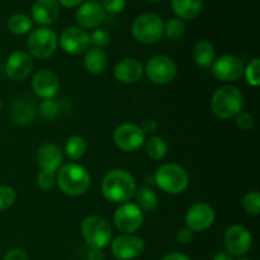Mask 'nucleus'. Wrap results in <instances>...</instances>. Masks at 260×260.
Instances as JSON below:
<instances>
[{
	"label": "nucleus",
	"instance_id": "nucleus-1",
	"mask_svg": "<svg viewBox=\"0 0 260 260\" xmlns=\"http://www.w3.org/2000/svg\"><path fill=\"white\" fill-rule=\"evenodd\" d=\"M136 180L131 173L124 169H113L104 175L102 180V193L112 203L128 202L136 192Z\"/></svg>",
	"mask_w": 260,
	"mask_h": 260
},
{
	"label": "nucleus",
	"instance_id": "nucleus-2",
	"mask_svg": "<svg viewBox=\"0 0 260 260\" xmlns=\"http://www.w3.org/2000/svg\"><path fill=\"white\" fill-rule=\"evenodd\" d=\"M56 182L63 194L78 197L88 192L90 188L91 178L83 165L69 162L58 169Z\"/></svg>",
	"mask_w": 260,
	"mask_h": 260
},
{
	"label": "nucleus",
	"instance_id": "nucleus-3",
	"mask_svg": "<svg viewBox=\"0 0 260 260\" xmlns=\"http://www.w3.org/2000/svg\"><path fill=\"white\" fill-rule=\"evenodd\" d=\"M244 108V95L236 86L222 85L213 93L211 109L220 119L235 118Z\"/></svg>",
	"mask_w": 260,
	"mask_h": 260
},
{
	"label": "nucleus",
	"instance_id": "nucleus-4",
	"mask_svg": "<svg viewBox=\"0 0 260 260\" xmlns=\"http://www.w3.org/2000/svg\"><path fill=\"white\" fill-rule=\"evenodd\" d=\"M155 183L168 194H180L189 185V174L179 164L167 162L155 172Z\"/></svg>",
	"mask_w": 260,
	"mask_h": 260
},
{
	"label": "nucleus",
	"instance_id": "nucleus-5",
	"mask_svg": "<svg viewBox=\"0 0 260 260\" xmlns=\"http://www.w3.org/2000/svg\"><path fill=\"white\" fill-rule=\"evenodd\" d=\"M81 235L90 249L103 250L111 244L113 231L106 218L101 216H88L81 223Z\"/></svg>",
	"mask_w": 260,
	"mask_h": 260
},
{
	"label": "nucleus",
	"instance_id": "nucleus-6",
	"mask_svg": "<svg viewBox=\"0 0 260 260\" xmlns=\"http://www.w3.org/2000/svg\"><path fill=\"white\" fill-rule=\"evenodd\" d=\"M132 36L144 45L157 42L164 36V20L155 13H144L135 18L131 27Z\"/></svg>",
	"mask_w": 260,
	"mask_h": 260
},
{
	"label": "nucleus",
	"instance_id": "nucleus-7",
	"mask_svg": "<svg viewBox=\"0 0 260 260\" xmlns=\"http://www.w3.org/2000/svg\"><path fill=\"white\" fill-rule=\"evenodd\" d=\"M58 46V38L55 30L48 27H40L29 33L27 40V47L32 57L45 60L56 52Z\"/></svg>",
	"mask_w": 260,
	"mask_h": 260
},
{
	"label": "nucleus",
	"instance_id": "nucleus-8",
	"mask_svg": "<svg viewBox=\"0 0 260 260\" xmlns=\"http://www.w3.org/2000/svg\"><path fill=\"white\" fill-rule=\"evenodd\" d=\"M150 81L159 85L172 83L178 73L174 61L167 55H155L147 61L144 69Z\"/></svg>",
	"mask_w": 260,
	"mask_h": 260
},
{
	"label": "nucleus",
	"instance_id": "nucleus-9",
	"mask_svg": "<svg viewBox=\"0 0 260 260\" xmlns=\"http://www.w3.org/2000/svg\"><path fill=\"white\" fill-rule=\"evenodd\" d=\"M113 221L119 233L135 234L144 223V212L135 203H122L114 211Z\"/></svg>",
	"mask_w": 260,
	"mask_h": 260
},
{
	"label": "nucleus",
	"instance_id": "nucleus-10",
	"mask_svg": "<svg viewBox=\"0 0 260 260\" xmlns=\"http://www.w3.org/2000/svg\"><path fill=\"white\" fill-rule=\"evenodd\" d=\"M146 140V135L141 127L135 123H122L114 129L113 141L119 150L124 152H135L141 149Z\"/></svg>",
	"mask_w": 260,
	"mask_h": 260
},
{
	"label": "nucleus",
	"instance_id": "nucleus-11",
	"mask_svg": "<svg viewBox=\"0 0 260 260\" xmlns=\"http://www.w3.org/2000/svg\"><path fill=\"white\" fill-rule=\"evenodd\" d=\"M244 62L235 55H222L211 65L213 76L223 83H234L244 75Z\"/></svg>",
	"mask_w": 260,
	"mask_h": 260
},
{
	"label": "nucleus",
	"instance_id": "nucleus-12",
	"mask_svg": "<svg viewBox=\"0 0 260 260\" xmlns=\"http://www.w3.org/2000/svg\"><path fill=\"white\" fill-rule=\"evenodd\" d=\"M145 250V243L135 234H122L111 241V251L118 260H134Z\"/></svg>",
	"mask_w": 260,
	"mask_h": 260
},
{
	"label": "nucleus",
	"instance_id": "nucleus-13",
	"mask_svg": "<svg viewBox=\"0 0 260 260\" xmlns=\"http://www.w3.org/2000/svg\"><path fill=\"white\" fill-rule=\"evenodd\" d=\"M216 220L215 210L208 203L198 202L188 208L185 213V228L192 233H202L210 229Z\"/></svg>",
	"mask_w": 260,
	"mask_h": 260
},
{
	"label": "nucleus",
	"instance_id": "nucleus-14",
	"mask_svg": "<svg viewBox=\"0 0 260 260\" xmlns=\"http://www.w3.org/2000/svg\"><path fill=\"white\" fill-rule=\"evenodd\" d=\"M225 248L230 255L243 256L250 251L253 246V236L246 228L241 225H234L226 230Z\"/></svg>",
	"mask_w": 260,
	"mask_h": 260
},
{
	"label": "nucleus",
	"instance_id": "nucleus-15",
	"mask_svg": "<svg viewBox=\"0 0 260 260\" xmlns=\"http://www.w3.org/2000/svg\"><path fill=\"white\" fill-rule=\"evenodd\" d=\"M58 45L69 55H80L90 47V38L85 29L78 25H71L61 32Z\"/></svg>",
	"mask_w": 260,
	"mask_h": 260
},
{
	"label": "nucleus",
	"instance_id": "nucleus-16",
	"mask_svg": "<svg viewBox=\"0 0 260 260\" xmlns=\"http://www.w3.org/2000/svg\"><path fill=\"white\" fill-rule=\"evenodd\" d=\"M106 19V12H104L102 4L96 2H84L78 7L75 12V20L78 27L83 29H95Z\"/></svg>",
	"mask_w": 260,
	"mask_h": 260
},
{
	"label": "nucleus",
	"instance_id": "nucleus-17",
	"mask_svg": "<svg viewBox=\"0 0 260 260\" xmlns=\"http://www.w3.org/2000/svg\"><path fill=\"white\" fill-rule=\"evenodd\" d=\"M33 69L32 56L25 51H14L5 62V73L10 80L22 81L28 78Z\"/></svg>",
	"mask_w": 260,
	"mask_h": 260
},
{
	"label": "nucleus",
	"instance_id": "nucleus-18",
	"mask_svg": "<svg viewBox=\"0 0 260 260\" xmlns=\"http://www.w3.org/2000/svg\"><path fill=\"white\" fill-rule=\"evenodd\" d=\"M32 89L38 98L53 99L60 89V80L53 71L42 69L37 71L32 79Z\"/></svg>",
	"mask_w": 260,
	"mask_h": 260
},
{
	"label": "nucleus",
	"instance_id": "nucleus-19",
	"mask_svg": "<svg viewBox=\"0 0 260 260\" xmlns=\"http://www.w3.org/2000/svg\"><path fill=\"white\" fill-rule=\"evenodd\" d=\"M33 23L41 27L53 24L60 17V5L56 0H36L30 9Z\"/></svg>",
	"mask_w": 260,
	"mask_h": 260
},
{
	"label": "nucleus",
	"instance_id": "nucleus-20",
	"mask_svg": "<svg viewBox=\"0 0 260 260\" xmlns=\"http://www.w3.org/2000/svg\"><path fill=\"white\" fill-rule=\"evenodd\" d=\"M37 113V106L33 99L28 96L17 98L10 103L9 106V117L13 123L18 126H27L35 119Z\"/></svg>",
	"mask_w": 260,
	"mask_h": 260
},
{
	"label": "nucleus",
	"instance_id": "nucleus-21",
	"mask_svg": "<svg viewBox=\"0 0 260 260\" xmlns=\"http://www.w3.org/2000/svg\"><path fill=\"white\" fill-rule=\"evenodd\" d=\"M113 75L119 83L135 84L144 75V68H142L141 62L136 58L126 57L116 63Z\"/></svg>",
	"mask_w": 260,
	"mask_h": 260
},
{
	"label": "nucleus",
	"instance_id": "nucleus-22",
	"mask_svg": "<svg viewBox=\"0 0 260 260\" xmlns=\"http://www.w3.org/2000/svg\"><path fill=\"white\" fill-rule=\"evenodd\" d=\"M63 155L60 147L51 142H45L37 150V164L41 170L53 172L62 167Z\"/></svg>",
	"mask_w": 260,
	"mask_h": 260
},
{
	"label": "nucleus",
	"instance_id": "nucleus-23",
	"mask_svg": "<svg viewBox=\"0 0 260 260\" xmlns=\"http://www.w3.org/2000/svg\"><path fill=\"white\" fill-rule=\"evenodd\" d=\"M107 65H108V57L103 48L91 46L84 52V68L88 73L93 75H101L106 71Z\"/></svg>",
	"mask_w": 260,
	"mask_h": 260
},
{
	"label": "nucleus",
	"instance_id": "nucleus-24",
	"mask_svg": "<svg viewBox=\"0 0 260 260\" xmlns=\"http://www.w3.org/2000/svg\"><path fill=\"white\" fill-rule=\"evenodd\" d=\"M203 0H172V9L177 18L182 20H192L201 14Z\"/></svg>",
	"mask_w": 260,
	"mask_h": 260
},
{
	"label": "nucleus",
	"instance_id": "nucleus-25",
	"mask_svg": "<svg viewBox=\"0 0 260 260\" xmlns=\"http://www.w3.org/2000/svg\"><path fill=\"white\" fill-rule=\"evenodd\" d=\"M192 57L196 65L200 66V68H211V65H212V62L216 58L215 47L208 41H200V42H197L193 46Z\"/></svg>",
	"mask_w": 260,
	"mask_h": 260
},
{
	"label": "nucleus",
	"instance_id": "nucleus-26",
	"mask_svg": "<svg viewBox=\"0 0 260 260\" xmlns=\"http://www.w3.org/2000/svg\"><path fill=\"white\" fill-rule=\"evenodd\" d=\"M8 29L17 36H24L27 33H30L33 29V20L32 18L28 17L27 14L23 13H15L10 15L7 22Z\"/></svg>",
	"mask_w": 260,
	"mask_h": 260
},
{
	"label": "nucleus",
	"instance_id": "nucleus-27",
	"mask_svg": "<svg viewBox=\"0 0 260 260\" xmlns=\"http://www.w3.org/2000/svg\"><path fill=\"white\" fill-rule=\"evenodd\" d=\"M134 198H135V205H136L142 212H144V211H146V212L154 211L155 208L157 207V203H159L156 193L147 187L136 189V192H135L134 194Z\"/></svg>",
	"mask_w": 260,
	"mask_h": 260
},
{
	"label": "nucleus",
	"instance_id": "nucleus-28",
	"mask_svg": "<svg viewBox=\"0 0 260 260\" xmlns=\"http://www.w3.org/2000/svg\"><path fill=\"white\" fill-rule=\"evenodd\" d=\"M86 149H88L86 140L83 136H79V135H74V136L69 137L65 144V154L73 161L81 159L85 155Z\"/></svg>",
	"mask_w": 260,
	"mask_h": 260
},
{
	"label": "nucleus",
	"instance_id": "nucleus-29",
	"mask_svg": "<svg viewBox=\"0 0 260 260\" xmlns=\"http://www.w3.org/2000/svg\"><path fill=\"white\" fill-rule=\"evenodd\" d=\"M146 154L152 160H162L168 154V144L160 136H150L145 140Z\"/></svg>",
	"mask_w": 260,
	"mask_h": 260
},
{
	"label": "nucleus",
	"instance_id": "nucleus-30",
	"mask_svg": "<svg viewBox=\"0 0 260 260\" xmlns=\"http://www.w3.org/2000/svg\"><path fill=\"white\" fill-rule=\"evenodd\" d=\"M185 23L184 20L179 18H172L164 23V36L170 41H178L184 36L185 33Z\"/></svg>",
	"mask_w": 260,
	"mask_h": 260
},
{
	"label": "nucleus",
	"instance_id": "nucleus-31",
	"mask_svg": "<svg viewBox=\"0 0 260 260\" xmlns=\"http://www.w3.org/2000/svg\"><path fill=\"white\" fill-rule=\"evenodd\" d=\"M37 112L46 121H52L60 113V106L55 99H43L37 107Z\"/></svg>",
	"mask_w": 260,
	"mask_h": 260
},
{
	"label": "nucleus",
	"instance_id": "nucleus-32",
	"mask_svg": "<svg viewBox=\"0 0 260 260\" xmlns=\"http://www.w3.org/2000/svg\"><path fill=\"white\" fill-rule=\"evenodd\" d=\"M244 76L250 86H259L260 84V60L254 57L250 62L244 69Z\"/></svg>",
	"mask_w": 260,
	"mask_h": 260
},
{
	"label": "nucleus",
	"instance_id": "nucleus-33",
	"mask_svg": "<svg viewBox=\"0 0 260 260\" xmlns=\"http://www.w3.org/2000/svg\"><path fill=\"white\" fill-rule=\"evenodd\" d=\"M243 207L249 215L258 216L260 213V194L258 190H253L244 196Z\"/></svg>",
	"mask_w": 260,
	"mask_h": 260
},
{
	"label": "nucleus",
	"instance_id": "nucleus-34",
	"mask_svg": "<svg viewBox=\"0 0 260 260\" xmlns=\"http://www.w3.org/2000/svg\"><path fill=\"white\" fill-rule=\"evenodd\" d=\"M15 190L9 185H0V212L7 211L15 203Z\"/></svg>",
	"mask_w": 260,
	"mask_h": 260
},
{
	"label": "nucleus",
	"instance_id": "nucleus-35",
	"mask_svg": "<svg viewBox=\"0 0 260 260\" xmlns=\"http://www.w3.org/2000/svg\"><path fill=\"white\" fill-rule=\"evenodd\" d=\"M89 38H90V46L98 48L106 47L109 43V41H111V36H109V33L107 32L106 29H103V28H95V29L89 35Z\"/></svg>",
	"mask_w": 260,
	"mask_h": 260
},
{
	"label": "nucleus",
	"instance_id": "nucleus-36",
	"mask_svg": "<svg viewBox=\"0 0 260 260\" xmlns=\"http://www.w3.org/2000/svg\"><path fill=\"white\" fill-rule=\"evenodd\" d=\"M37 185L42 190L52 189L53 185L56 184V174L53 172H47V170H41L37 175Z\"/></svg>",
	"mask_w": 260,
	"mask_h": 260
},
{
	"label": "nucleus",
	"instance_id": "nucleus-37",
	"mask_svg": "<svg viewBox=\"0 0 260 260\" xmlns=\"http://www.w3.org/2000/svg\"><path fill=\"white\" fill-rule=\"evenodd\" d=\"M236 126L239 127L243 131H250L254 128V124H255V119H254L253 114H250L249 112L241 111L238 116L235 117Z\"/></svg>",
	"mask_w": 260,
	"mask_h": 260
},
{
	"label": "nucleus",
	"instance_id": "nucleus-38",
	"mask_svg": "<svg viewBox=\"0 0 260 260\" xmlns=\"http://www.w3.org/2000/svg\"><path fill=\"white\" fill-rule=\"evenodd\" d=\"M126 5H127V0H103L102 7H103L106 14L108 13V14L117 15L119 14V13L123 12Z\"/></svg>",
	"mask_w": 260,
	"mask_h": 260
},
{
	"label": "nucleus",
	"instance_id": "nucleus-39",
	"mask_svg": "<svg viewBox=\"0 0 260 260\" xmlns=\"http://www.w3.org/2000/svg\"><path fill=\"white\" fill-rule=\"evenodd\" d=\"M3 260H29V256L23 249L13 248L5 253Z\"/></svg>",
	"mask_w": 260,
	"mask_h": 260
},
{
	"label": "nucleus",
	"instance_id": "nucleus-40",
	"mask_svg": "<svg viewBox=\"0 0 260 260\" xmlns=\"http://www.w3.org/2000/svg\"><path fill=\"white\" fill-rule=\"evenodd\" d=\"M140 127H141L142 132H144L145 135H152L156 132L157 127H159V123H157V121L155 118H147L145 119L144 123H142Z\"/></svg>",
	"mask_w": 260,
	"mask_h": 260
},
{
	"label": "nucleus",
	"instance_id": "nucleus-41",
	"mask_svg": "<svg viewBox=\"0 0 260 260\" xmlns=\"http://www.w3.org/2000/svg\"><path fill=\"white\" fill-rule=\"evenodd\" d=\"M192 239H193V233L189 230V229L183 228L180 229V230H178L177 233L178 243L183 244V245H187V244H189L190 241H192Z\"/></svg>",
	"mask_w": 260,
	"mask_h": 260
},
{
	"label": "nucleus",
	"instance_id": "nucleus-42",
	"mask_svg": "<svg viewBox=\"0 0 260 260\" xmlns=\"http://www.w3.org/2000/svg\"><path fill=\"white\" fill-rule=\"evenodd\" d=\"M88 260H106V255L101 249H90L88 253Z\"/></svg>",
	"mask_w": 260,
	"mask_h": 260
},
{
	"label": "nucleus",
	"instance_id": "nucleus-43",
	"mask_svg": "<svg viewBox=\"0 0 260 260\" xmlns=\"http://www.w3.org/2000/svg\"><path fill=\"white\" fill-rule=\"evenodd\" d=\"M58 5H62L65 8H76L80 4H83L85 0H56Z\"/></svg>",
	"mask_w": 260,
	"mask_h": 260
},
{
	"label": "nucleus",
	"instance_id": "nucleus-44",
	"mask_svg": "<svg viewBox=\"0 0 260 260\" xmlns=\"http://www.w3.org/2000/svg\"><path fill=\"white\" fill-rule=\"evenodd\" d=\"M161 260H190V258L183 253H169Z\"/></svg>",
	"mask_w": 260,
	"mask_h": 260
},
{
	"label": "nucleus",
	"instance_id": "nucleus-45",
	"mask_svg": "<svg viewBox=\"0 0 260 260\" xmlns=\"http://www.w3.org/2000/svg\"><path fill=\"white\" fill-rule=\"evenodd\" d=\"M213 260H234L233 255L228 253V251H218L215 256H213Z\"/></svg>",
	"mask_w": 260,
	"mask_h": 260
},
{
	"label": "nucleus",
	"instance_id": "nucleus-46",
	"mask_svg": "<svg viewBox=\"0 0 260 260\" xmlns=\"http://www.w3.org/2000/svg\"><path fill=\"white\" fill-rule=\"evenodd\" d=\"M149 2H151V3H160V2H162V0H149Z\"/></svg>",
	"mask_w": 260,
	"mask_h": 260
},
{
	"label": "nucleus",
	"instance_id": "nucleus-47",
	"mask_svg": "<svg viewBox=\"0 0 260 260\" xmlns=\"http://www.w3.org/2000/svg\"><path fill=\"white\" fill-rule=\"evenodd\" d=\"M2 107H3V103H2V99H0V109H2Z\"/></svg>",
	"mask_w": 260,
	"mask_h": 260
},
{
	"label": "nucleus",
	"instance_id": "nucleus-48",
	"mask_svg": "<svg viewBox=\"0 0 260 260\" xmlns=\"http://www.w3.org/2000/svg\"><path fill=\"white\" fill-rule=\"evenodd\" d=\"M239 260H251V259H246V258H241V259H239Z\"/></svg>",
	"mask_w": 260,
	"mask_h": 260
}]
</instances>
